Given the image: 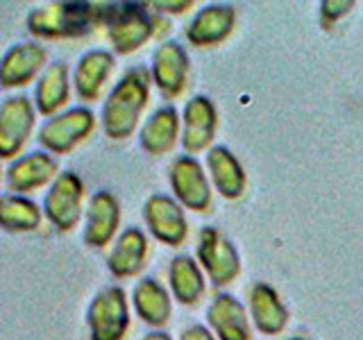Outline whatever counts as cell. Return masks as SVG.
I'll return each instance as SVG.
<instances>
[{
  "instance_id": "6da1fadb",
  "label": "cell",
  "mask_w": 363,
  "mask_h": 340,
  "mask_svg": "<svg viewBox=\"0 0 363 340\" xmlns=\"http://www.w3.org/2000/svg\"><path fill=\"white\" fill-rule=\"evenodd\" d=\"M152 75L147 68L136 66L125 73L102 105V130L111 141H123L132 136L136 123L150 100Z\"/></svg>"
},
{
  "instance_id": "7a4b0ae2",
  "label": "cell",
  "mask_w": 363,
  "mask_h": 340,
  "mask_svg": "<svg viewBox=\"0 0 363 340\" xmlns=\"http://www.w3.org/2000/svg\"><path fill=\"white\" fill-rule=\"evenodd\" d=\"M100 26L98 3H55L30 11L28 30L41 39H71Z\"/></svg>"
},
{
  "instance_id": "3957f363",
  "label": "cell",
  "mask_w": 363,
  "mask_h": 340,
  "mask_svg": "<svg viewBox=\"0 0 363 340\" xmlns=\"http://www.w3.org/2000/svg\"><path fill=\"white\" fill-rule=\"evenodd\" d=\"M100 21L107 26V37L118 55H130L155 34L157 18L139 3H100Z\"/></svg>"
},
{
  "instance_id": "277c9868",
  "label": "cell",
  "mask_w": 363,
  "mask_h": 340,
  "mask_svg": "<svg viewBox=\"0 0 363 340\" xmlns=\"http://www.w3.org/2000/svg\"><path fill=\"white\" fill-rule=\"evenodd\" d=\"M91 340H123L130 329L128 295L118 286L100 290L86 309Z\"/></svg>"
},
{
  "instance_id": "5b68a950",
  "label": "cell",
  "mask_w": 363,
  "mask_h": 340,
  "mask_svg": "<svg viewBox=\"0 0 363 340\" xmlns=\"http://www.w3.org/2000/svg\"><path fill=\"white\" fill-rule=\"evenodd\" d=\"M198 264L209 275L213 286H227L241 272V256L234 243L225 238L216 227H202L196 245Z\"/></svg>"
},
{
  "instance_id": "8992f818",
  "label": "cell",
  "mask_w": 363,
  "mask_h": 340,
  "mask_svg": "<svg viewBox=\"0 0 363 340\" xmlns=\"http://www.w3.org/2000/svg\"><path fill=\"white\" fill-rule=\"evenodd\" d=\"M96 128V116L86 107H73L48 118L39 130V143L52 154L71 152Z\"/></svg>"
},
{
  "instance_id": "52a82bcc",
  "label": "cell",
  "mask_w": 363,
  "mask_h": 340,
  "mask_svg": "<svg viewBox=\"0 0 363 340\" xmlns=\"http://www.w3.org/2000/svg\"><path fill=\"white\" fill-rule=\"evenodd\" d=\"M82 198H84V184L73 170L57 175L50 191L45 193L43 200V213L60 232L73 230L82 213Z\"/></svg>"
},
{
  "instance_id": "ba28073f",
  "label": "cell",
  "mask_w": 363,
  "mask_h": 340,
  "mask_svg": "<svg viewBox=\"0 0 363 340\" xmlns=\"http://www.w3.org/2000/svg\"><path fill=\"white\" fill-rule=\"evenodd\" d=\"M168 179L182 207L191 211H207L211 207V186L198 159L191 154L175 157L168 168Z\"/></svg>"
},
{
  "instance_id": "9c48e42d",
  "label": "cell",
  "mask_w": 363,
  "mask_h": 340,
  "mask_svg": "<svg viewBox=\"0 0 363 340\" xmlns=\"http://www.w3.org/2000/svg\"><path fill=\"white\" fill-rule=\"evenodd\" d=\"M143 218L150 234L162 241L164 245L177 247L184 243V238L189 234L184 211H182V204L162 193H155L145 200L143 204Z\"/></svg>"
},
{
  "instance_id": "30bf717a",
  "label": "cell",
  "mask_w": 363,
  "mask_h": 340,
  "mask_svg": "<svg viewBox=\"0 0 363 340\" xmlns=\"http://www.w3.org/2000/svg\"><path fill=\"white\" fill-rule=\"evenodd\" d=\"M34 128V105L26 96L5 98L0 107V157L11 159L21 152Z\"/></svg>"
},
{
  "instance_id": "8fae6325",
  "label": "cell",
  "mask_w": 363,
  "mask_h": 340,
  "mask_svg": "<svg viewBox=\"0 0 363 340\" xmlns=\"http://www.w3.org/2000/svg\"><path fill=\"white\" fill-rule=\"evenodd\" d=\"M150 75L157 89L166 98L179 96L186 86L189 77V55L177 41H164L159 43L152 52Z\"/></svg>"
},
{
  "instance_id": "7c38bea8",
  "label": "cell",
  "mask_w": 363,
  "mask_h": 340,
  "mask_svg": "<svg viewBox=\"0 0 363 340\" xmlns=\"http://www.w3.org/2000/svg\"><path fill=\"white\" fill-rule=\"evenodd\" d=\"M184 130H182V145L189 154L202 152L209 147L218 125V113H216L213 102L207 96H193L184 107Z\"/></svg>"
},
{
  "instance_id": "4fadbf2b",
  "label": "cell",
  "mask_w": 363,
  "mask_h": 340,
  "mask_svg": "<svg viewBox=\"0 0 363 340\" xmlns=\"http://www.w3.org/2000/svg\"><path fill=\"white\" fill-rule=\"evenodd\" d=\"M236 23V9L227 3H211L202 7L186 26V39L193 45H216L232 34Z\"/></svg>"
},
{
  "instance_id": "5bb4252c",
  "label": "cell",
  "mask_w": 363,
  "mask_h": 340,
  "mask_svg": "<svg viewBox=\"0 0 363 340\" xmlns=\"http://www.w3.org/2000/svg\"><path fill=\"white\" fill-rule=\"evenodd\" d=\"M207 322L213 336L218 340H250L252 329H250V315L245 306L238 302L234 295L218 293L211 300L207 309Z\"/></svg>"
},
{
  "instance_id": "9a60e30c",
  "label": "cell",
  "mask_w": 363,
  "mask_h": 340,
  "mask_svg": "<svg viewBox=\"0 0 363 340\" xmlns=\"http://www.w3.org/2000/svg\"><path fill=\"white\" fill-rule=\"evenodd\" d=\"M48 52L43 45L28 41V43H16L3 55V64H0V82L5 89L14 86H26L32 82L37 73L43 68Z\"/></svg>"
},
{
  "instance_id": "2e32d148",
  "label": "cell",
  "mask_w": 363,
  "mask_h": 340,
  "mask_svg": "<svg viewBox=\"0 0 363 340\" xmlns=\"http://www.w3.org/2000/svg\"><path fill=\"white\" fill-rule=\"evenodd\" d=\"M121 222V204L109 191H98L89 202L84 222V243L89 247H105Z\"/></svg>"
},
{
  "instance_id": "e0dca14e",
  "label": "cell",
  "mask_w": 363,
  "mask_h": 340,
  "mask_svg": "<svg viewBox=\"0 0 363 340\" xmlns=\"http://www.w3.org/2000/svg\"><path fill=\"white\" fill-rule=\"evenodd\" d=\"M57 173V162L48 152H30L14 159L7 166V186L14 191L16 196L21 193H30L34 188L45 186L48 181H55Z\"/></svg>"
},
{
  "instance_id": "ac0fdd59",
  "label": "cell",
  "mask_w": 363,
  "mask_h": 340,
  "mask_svg": "<svg viewBox=\"0 0 363 340\" xmlns=\"http://www.w3.org/2000/svg\"><path fill=\"white\" fill-rule=\"evenodd\" d=\"M250 317H252L257 332L266 336H277L289 324V309L279 300L275 288L259 281L250 288Z\"/></svg>"
},
{
  "instance_id": "d6986e66",
  "label": "cell",
  "mask_w": 363,
  "mask_h": 340,
  "mask_svg": "<svg viewBox=\"0 0 363 340\" xmlns=\"http://www.w3.org/2000/svg\"><path fill=\"white\" fill-rule=\"evenodd\" d=\"M111 71H113V55L109 50L96 48V50L84 52L79 57L75 73H73L77 96L91 102L98 100Z\"/></svg>"
},
{
  "instance_id": "ffe728a7",
  "label": "cell",
  "mask_w": 363,
  "mask_h": 340,
  "mask_svg": "<svg viewBox=\"0 0 363 340\" xmlns=\"http://www.w3.org/2000/svg\"><path fill=\"white\" fill-rule=\"evenodd\" d=\"M179 139V113L175 107H159L150 118L143 123L139 132L141 147L152 157L166 154L173 150Z\"/></svg>"
},
{
  "instance_id": "44dd1931",
  "label": "cell",
  "mask_w": 363,
  "mask_h": 340,
  "mask_svg": "<svg viewBox=\"0 0 363 340\" xmlns=\"http://www.w3.org/2000/svg\"><path fill=\"white\" fill-rule=\"evenodd\" d=\"M207 168L216 191L227 200H238L245 193V173L238 159L225 145H213L207 152Z\"/></svg>"
},
{
  "instance_id": "7402d4cb",
  "label": "cell",
  "mask_w": 363,
  "mask_h": 340,
  "mask_svg": "<svg viewBox=\"0 0 363 340\" xmlns=\"http://www.w3.org/2000/svg\"><path fill=\"white\" fill-rule=\"evenodd\" d=\"M147 241L145 234L136 227H128L121 236L113 249L109 252L107 268L113 277H134L139 275L145 266Z\"/></svg>"
},
{
  "instance_id": "603a6c76",
  "label": "cell",
  "mask_w": 363,
  "mask_h": 340,
  "mask_svg": "<svg viewBox=\"0 0 363 340\" xmlns=\"http://www.w3.org/2000/svg\"><path fill=\"white\" fill-rule=\"evenodd\" d=\"M68 96H71V79H68L66 62L48 64V68L41 73L37 89H34V105L43 116H52L57 109H62Z\"/></svg>"
},
{
  "instance_id": "cb8c5ba5",
  "label": "cell",
  "mask_w": 363,
  "mask_h": 340,
  "mask_svg": "<svg viewBox=\"0 0 363 340\" xmlns=\"http://www.w3.org/2000/svg\"><path fill=\"white\" fill-rule=\"evenodd\" d=\"M132 304L139 317L150 327H162L170 317V295L152 277H145L132 290Z\"/></svg>"
},
{
  "instance_id": "d4e9b609",
  "label": "cell",
  "mask_w": 363,
  "mask_h": 340,
  "mask_svg": "<svg viewBox=\"0 0 363 340\" xmlns=\"http://www.w3.org/2000/svg\"><path fill=\"white\" fill-rule=\"evenodd\" d=\"M168 283L177 302L193 306L204 293V277L200 264L189 254L175 256L168 266Z\"/></svg>"
},
{
  "instance_id": "484cf974",
  "label": "cell",
  "mask_w": 363,
  "mask_h": 340,
  "mask_svg": "<svg viewBox=\"0 0 363 340\" xmlns=\"http://www.w3.org/2000/svg\"><path fill=\"white\" fill-rule=\"evenodd\" d=\"M41 222V209L16 193H5L0 198V225L5 232H34Z\"/></svg>"
},
{
  "instance_id": "4316f807",
  "label": "cell",
  "mask_w": 363,
  "mask_h": 340,
  "mask_svg": "<svg viewBox=\"0 0 363 340\" xmlns=\"http://www.w3.org/2000/svg\"><path fill=\"white\" fill-rule=\"evenodd\" d=\"M354 3L352 0H325L320 3V21H323V28H332L338 18H343L345 14H350Z\"/></svg>"
},
{
  "instance_id": "83f0119b",
  "label": "cell",
  "mask_w": 363,
  "mask_h": 340,
  "mask_svg": "<svg viewBox=\"0 0 363 340\" xmlns=\"http://www.w3.org/2000/svg\"><path fill=\"white\" fill-rule=\"evenodd\" d=\"M182 340H216V336H213V332H209L207 327L191 324L182 332Z\"/></svg>"
},
{
  "instance_id": "f1b7e54d",
  "label": "cell",
  "mask_w": 363,
  "mask_h": 340,
  "mask_svg": "<svg viewBox=\"0 0 363 340\" xmlns=\"http://www.w3.org/2000/svg\"><path fill=\"white\" fill-rule=\"evenodd\" d=\"M150 7H157L159 11H173V14H179V11H186L189 7H193V3L191 0H175V3L162 0V3H150Z\"/></svg>"
},
{
  "instance_id": "f546056e",
  "label": "cell",
  "mask_w": 363,
  "mask_h": 340,
  "mask_svg": "<svg viewBox=\"0 0 363 340\" xmlns=\"http://www.w3.org/2000/svg\"><path fill=\"white\" fill-rule=\"evenodd\" d=\"M143 340H173L168 334H164V332H150V334H145L143 336Z\"/></svg>"
},
{
  "instance_id": "4dcf8cb0",
  "label": "cell",
  "mask_w": 363,
  "mask_h": 340,
  "mask_svg": "<svg viewBox=\"0 0 363 340\" xmlns=\"http://www.w3.org/2000/svg\"><path fill=\"white\" fill-rule=\"evenodd\" d=\"M291 340H311V338H304V336H293Z\"/></svg>"
}]
</instances>
